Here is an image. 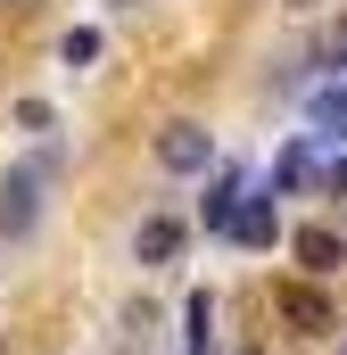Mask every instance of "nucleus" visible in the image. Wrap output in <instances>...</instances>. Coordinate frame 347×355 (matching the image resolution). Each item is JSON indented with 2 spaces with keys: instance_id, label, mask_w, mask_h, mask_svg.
Returning <instances> with one entry per match:
<instances>
[{
  "instance_id": "f257e3e1",
  "label": "nucleus",
  "mask_w": 347,
  "mask_h": 355,
  "mask_svg": "<svg viewBox=\"0 0 347 355\" xmlns=\"http://www.w3.org/2000/svg\"><path fill=\"white\" fill-rule=\"evenodd\" d=\"M158 166H166V174H207V166H215V132H207V124H166V132H158Z\"/></svg>"
},
{
  "instance_id": "f03ea898",
  "label": "nucleus",
  "mask_w": 347,
  "mask_h": 355,
  "mask_svg": "<svg viewBox=\"0 0 347 355\" xmlns=\"http://www.w3.org/2000/svg\"><path fill=\"white\" fill-rule=\"evenodd\" d=\"M182 248H190V223L182 215H141V232H133V257L141 265H182Z\"/></svg>"
},
{
  "instance_id": "7ed1b4c3",
  "label": "nucleus",
  "mask_w": 347,
  "mask_h": 355,
  "mask_svg": "<svg viewBox=\"0 0 347 355\" xmlns=\"http://www.w3.org/2000/svg\"><path fill=\"white\" fill-rule=\"evenodd\" d=\"M33 215H42V174H0V232L17 240V232H33Z\"/></svg>"
},
{
  "instance_id": "20e7f679",
  "label": "nucleus",
  "mask_w": 347,
  "mask_h": 355,
  "mask_svg": "<svg viewBox=\"0 0 347 355\" xmlns=\"http://www.w3.org/2000/svg\"><path fill=\"white\" fill-rule=\"evenodd\" d=\"M240 174H215L207 182V198H198V232H215V240H232V223H240Z\"/></svg>"
},
{
  "instance_id": "39448f33",
  "label": "nucleus",
  "mask_w": 347,
  "mask_h": 355,
  "mask_svg": "<svg viewBox=\"0 0 347 355\" xmlns=\"http://www.w3.org/2000/svg\"><path fill=\"white\" fill-rule=\"evenodd\" d=\"M273 198H281V190H248V198H240V223H232V240H240V248H273V240H281Z\"/></svg>"
},
{
  "instance_id": "423d86ee",
  "label": "nucleus",
  "mask_w": 347,
  "mask_h": 355,
  "mask_svg": "<svg viewBox=\"0 0 347 355\" xmlns=\"http://www.w3.org/2000/svg\"><path fill=\"white\" fill-rule=\"evenodd\" d=\"M281 322H289V331H331V297H323L314 281H289V289H281Z\"/></svg>"
},
{
  "instance_id": "0eeeda50",
  "label": "nucleus",
  "mask_w": 347,
  "mask_h": 355,
  "mask_svg": "<svg viewBox=\"0 0 347 355\" xmlns=\"http://www.w3.org/2000/svg\"><path fill=\"white\" fill-rule=\"evenodd\" d=\"M289 248H298V265L314 272V281H323V272H339V257H347V248H339V232H323V223H306Z\"/></svg>"
},
{
  "instance_id": "6e6552de",
  "label": "nucleus",
  "mask_w": 347,
  "mask_h": 355,
  "mask_svg": "<svg viewBox=\"0 0 347 355\" xmlns=\"http://www.w3.org/2000/svg\"><path fill=\"white\" fill-rule=\"evenodd\" d=\"M306 124H314V141H339L347 132V83L314 91V99H306Z\"/></svg>"
},
{
  "instance_id": "1a4fd4ad",
  "label": "nucleus",
  "mask_w": 347,
  "mask_h": 355,
  "mask_svg": "<svg viewBox=\"0 0 347 355\" xmlns=\"http://www.w3.org/2000/svg\"><path fill=\"white\" fill-rule=\"evenodd\" d=\"M306 182H314V141H289V149L273 157V190L289 198V190H306Z\"/></svg>"
},
{
  "instance_id": "9d476101",
  "label": "nucleus",
  "mask_w": 347,
  "mask_h": 355,
  "mask_svg": "<svg viewBox=\"0 0 347 355\" xmlns=\"http://www.w3.org/2000/svg\"><path fill=\"white\" fill-rule=\"evenodd\" d=\"M99 50H108V42H99V33H91V25H75V33H67V42H58V58H67V67H99Z\"/></svg>"
},
{
  "instance_id": "9b49d317",
  "label": "nucleus",
  "mask_w": 347,
  "mask_h": 355,
  "mask_svg": "<svg viewBox=\"0 0 347 355\" xmlns=\"http://www.w3.org/2000/svg\"><path fill=\"white\" fill-rule=\"evenodd\" d=\"M0 8H33V0H0Z\"/></svg>"
},
{
  "instance_id": "f8f14e48",
  "label": "nucleus",
  "mask_w": 347,
  "mask_h": 355,
  "mask_svg": "<svg viewBox=\"0 0 347 355\" xmlns=\"http://www.w3.org/2000/svg\"><path fill=\"white\" fill-rule=\"evenodd\" d=\"M289 8H323V0H289Z\"/></svg>"
},
{
  "instance_id": "ddd939ff",
  "label": "nucleus",
  "mask_w": 347,
  "mask_h": 355,
  "mask_svg": "<svg viewBox=\"0 0 347 355\" xmlns=\"http://www.w3.org/2000/svg\"><path fill=\"white\" fill-rule=\"evenodd\" d=\"M0 355H8V347H0Z\"/></svg>"
}]
</instances>
